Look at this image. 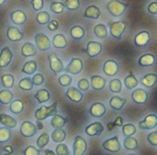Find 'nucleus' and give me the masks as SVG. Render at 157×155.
Masks as SVG:
<instances>
[{
  "mask_svg": "<svg viewBox=\"0 0 157 155\" xmlns=\"http://www.w3.org/2000/svg\"><path fill=\"white\" fill-rule=\"evenodd\" d=\"M56 113H57V102L55 101L51 107L41 106L39 109H37L35 112V118L37 120L41 121L51 116L56 115Z\"/></svg>",
  "mask_w": 157,
  "mask_h": 155,
  "instance_id": "nucleus-1",
  "label": "nucleus"
},
{
  "mask_svg": "<svg viewBox=\"0 0 157 155\" xmlns=\"http://www.w3.org/2000/svg\"><path fill=\"white\" fill-rule=\"evenodd\" d=\"M128 4H124L119 0H111L108 3V10L114 17L121 16L128 7Z\"/></svg>",
  "mask_w": 157,
  "mask_h": 155,
  "instance_id": "nucleus-2",
  "label": "nucleus"
},
{
  "mask_svg": "<svg viewBox=\"0 0 157 155\" xmlns=\"http://www.w3.org/2000/svg\"><path fill=\"white\" fill-rule=\"evenodd\" d=\"M110 28V34L112 37L120 40L121 38V35L125 31V28L127 27L126 23L123 21H117V22H111L109 24Z\"/></svg>",
  "mask_w": 157,
  "mask_h": 155,
  "instance_id": "nucleus-3",
  "label": "nucleus"
},
{
  "mask_svg": "<svg viewBox=\"0 0 157 155\" xmlns=\"http://www.w3.org/2000/svg\"><path fill=\"white\" fill-rule=\"evenodd\" d=\"M35 43L40 51H47L51 48V40L43 33H39L35 36Z\"/></svg>",
  "mask_w": 157,
  "mask_h": 155,
  "instance_id": "nucleus-4",
  "label": "nucleus"
},
{
  "mask_svg": "<svg viewBox=\"0 0 157 155\" xmlns=\"http://www.w3.org/2000/svg\"><path fill=\"white\" fill-rule=\"evenodd\" d=\"M82 70H83V62L78 58L72 59L70 63L63 69V71L72 74H78L79 73H81Z\"/></svg>",
  "mask_w": 157,
  "mask_h": 155,
  "instance_id": "nucleus-5",
  "label": "nucleus"
},
{
  "mask_svg": "<svg viewBox=\"0 0 157 155\" xmlns=\"http://www.w3.org/2000/svg\"><path fill=\"white\" fill-rule=\"evenodd\" d=\"M87 148L86 142L81 136H76L73 145L74 155H84Z\"/></svg>",
  "mask_w": 157,
  "mask_h": 155,
  "instance_id": "nucleus-6",
  "label": "nucleus"
},
{
  "mask_svg": "<svg viewBox=\"0 0 157 155\" xmlns=\"http://www.w3.org/2000/svg\"><path fill=\"white\" fill-rule=\"evenodd\" d=\"M102 146L106 151L110 152V153H118L121 150V143L117 136L104 142Z\"/></svg>",
  "mask_w": 157,
  "mask_h": 155,
  "instance_id": "nucleus-7",
  "label": "nucleus"
},
{
  "mask_svg": "<svg viewBox=\"0 0 157 155\" xmlns=\"http://www.w3.org/2000/svg\"><path fill=\"white\" fill-rule=\"evenodd\" d=\"M49 61H50V68L54 74H58L59 73L63 71L64 68H63V62L55 54L49 55Z\"/></svg>",
  "mask_w": 157,
  "mask_h": 155,
  "instance_id": "nucleus-8",
  "label": "nucleus"
},
{
  "mask_svg": "<svg viewBox=\"0 0 157 155\" xmlns=\"http://www.w3.org/2000/svg\"><path fill=\"white\" fill-rule=\"evenodd\" d=\"M36 131L37 127L29 121H24L20 126V132L24 137H32L36 134Z\"/></svg>",
  "mask_w": 157,
  "mask_h": 155,
  "instance_id": "nucleus-9",
  "label": "nucleus"
},
{
  "mask_svg": "<svg viewBox=\"0 0 157 155\" xmlns=\"http://www.w3.org/2000/svg\"><path fill=\"white\" fill-rule=\"evenodd\" d=\"M157 126V117L155 115H148L143 121L139 122V127L142 130H152Z\"/></svg>",
  "mask_w": 157,
  "mask_h": 155,
  "instance_id": "nucleus-10",
  "label": "nucleus"
},
{
  "mask_svg": "<svg viewBox=\"0 0 157 155\" xmlns=\"http://www.w3.org/2000/svg\"><path fill=\"white\" fill-rule=\"evenodd\" d=\"M103 71L108 76H114L119 72V64L113 60H109L104 63Z\"/></svg>",
  "mask_w": 157,
  "mask_h": 155,
  "instance_id": "nucleus-11",
  "label": "nucleus"
},
{
  "mask_svg": "<svg viewBox=\"0 0 157 155\" xmlns=\"http://www.w3.org/2000/svg\"><path fill=\"white\" fill-rule=\"evenodd\" d=\"M132 100L137 104H144L148 99V94L143 88H137L132 94Z\"/></svg>",
  "mask_w": 157,
  "mask_h": 155,
  "instance_id": "nucleus-12",
  "label": "nucleus"
},
{
  "mask_svg": "<svg viewBox=\"0 0 157 155\" xmlns=\"http://www.w3.org/2000/svg\"><path fill=\"white\" fill-rule=\"evenodd\" d=\"M104 130V127L100 122H94L86 128V133L88 136H99Z\"/></svg>",
  "mask_w": 157,
  "mask_h": 155,
  "instance_id": "nucleus-13",
  "label": "nucleus"
},
{
  "mask_svg": "<svg viewBox=\"0 0 157 155\" xmlns=\"http://www.w3.org/2000/svg\"><path fill=\"white\" fill-rule=\"evenodd\" d=\"M86 52L88 56L90 57H96L98 56L101 51H102V45L99 42L97 41H89L86 45Z\"/></svg>",
  "mask_w": 157,
  "mask_h": 155,
  "instance_id": "nucleus-14",
  "label": "nucleus"
},
{
  "mask_svg": "<svg viewBox=\"0 0 157 155\" xmlns=\"http://www.w3.org/2000/svg\"><path fill=\"white\" fill-rule=\"evenodd\" d=\"M13 57V53L9 50L8 47H5L2 49L0 53V67H6Z\"/></svg>",
  "mask_w": 157,
  "mask_h": 155,
  "instance_id": "nucleus-15",
  "label": "nucleus"
},
{
  "mask_svg": "<svg viewBox=\"0 0 157 155\" xmlns=\"http://www.w3.org/2000/svg\"><path fill=\"white\" fill-rule=\"evenodd\" d=\"M6 36L10 41H19L23 39V33L16 27H9L6 31Z\"/></svg>",
  "mask_w": 157,
  "mask_h": 155,
  "instance_id": "nucleus-16",
  "label": "nucleus"
},
{
  "mask_svg": "<svg viewBox=\"0 0 157 155\" xmlns=\"http://www.w3.org/2000/svg\"><path fill=\"white\" fill-rule=\"evenodd\" d=\"M66 96L69 99H71L72 101L76 102V103H79L83 99V94L81 93V91L74 86H70L67 89Z\"/></svg>",
  "mask_w": 157,
  "mask_h": 155,
  "instance_id": "nucleus-17",
  "label": "nucleus"
},
{
  "mask_svg": "<svg viewBox=\"0 0 157 155\" xmlns=\"http://www.w3.org/2000/svg\"><path fill=\"white\" fill-rule=\"evenodd\" d=\"M11 20L17 25H22L27 20V15L22 10H15L11 14Z\"/></svg>",
  "mask_w": 157,
  "mask_h": 155,
  "instance_id": "nucleus-18",
  "label": "nucleus"
},
{
  "mask_svg": "<svg viewBox=\"0 0 157 155\" xmlns=\"http://www.w3.org/2000/svg\"><path fill=\"white\" fill-rule=\"evenodd\" d=\"M37 46L30 42H26L21 48V54L24 57H29V56H35L37 54Z\"/></svg>",
  "mask_w": 157,
  "mask_h": 155,
  "instance_id": "nucleus-19",
  "label": "nucleus"
},
{
  "mask_svg": "<svg viewBox=\"0 0 157 155\" xmlns=\"http://www.w3.org/2000/svg\"><path fill=\"white\" fill-rule=\"evenodd\" d=\"M90 114L95 118H100L106 113V108L102 103H95L89 109Z\"/></svg>",
  "mask_w": 157,
  "mask_h": 155,
  "instance_id": "nucleus-20",
  "label": "nucleus"
},
{
  "mask_svg": "<svg viewBox=\"0 0 157 155\" xmlns=\"http://www.w3.org/2000/svg\"><path fill=\"white\" fill-rule=\"evenodd\" d=\"M0 123L8 129H13L17 126V120L6 114H0Z\"/></svg>",
  "mask_w": 157,
  "mask_h": 155,
  "instance_id": "nucleus-21",
  "label": "nucleus"
},
{
  "mask_svg": "<svg viewBox=\"0 0 157 155\" xmlns=\"http://www.w3.org/2000/svg\"><path fill=\"white\" fill-rule=\"evenodd\" d=\"M150 40V34L147 31H142L136 35L134 39V42L137 46H144Z\"/></svg>",
  "mask_w": 157,
  "mask_h": 155,
  "instance_id": "nucleus-22",
  "label": "nucleus"
},
{
  "mask_svg": "<svg viewBox=\"0 0 157 155\" xmlns=\"http://www.w3.org/2000/svg\"><path fill=\"white\" fill-rule=\"evenodd\" d=\"M106 85V80L98 75L91 76V86L95 90H101Z\"/></svg>",
  "mask_w": 157,
  "mask_h": 155,
  "instance_id": "nucleus-23",
  "label": "nucleus"
},
{
  "mask_svg": "<svg viewBox=\"0 0 157 155\" xmlns=\"http://www.w3.org/2000/svg\"><path fill=\"white\" fill-rule=\"evenodd\" d=\"M69 121L68 119H65L60 115H54L53 118L52 119V121H51V125L52 128L54 129H62L67 122Z\"/></svg>",
  "mask_w": 157,
  "mask_h": 155,
  "instance_id": "nucleus-24",
  "label": "nucleus"
},
{
  "mask_svg": "<svg viewBox=\"0 0 157 155\" xmlns=\"http://www.w3.org/2000/svg\"><path fill=\"white\" fill-rule=\"evenodd\" d=\"M126 102H127L126 99L121 98V97H120V96H114L110 99L109 105H110V107H111L113 109H115V110H121V109L123 108V106L125 105Z\"/></svg>",
  "mask_w": 157,
  "mask_h": 155,
  "instance_id": "nucleus-25",
  "label": "nucleus"
},
{
  "mask_svg": "<svg viewBox=\"0 0 157 155\" xmlns=\"http://www.w3.org/2000/svg\"><path fill=\"white\" fill-rule=\"evenodd\" d=\"M52 45L55 48H59V49L65 48L67 45V40H66V38L64 37V35L56 34L52 39Z\"/></svg>",
  "mask_w": 157,
  "mask_h": 155,
  "instance_id": "nucleus-26",
  "label": "nucleus"
},
{
  "mask_svg": "<svg viewBox=\"0 0 157 155\" xmlns=\"http://www.w3.org/2000/svg\"><path fill=\"white\" fill-rule=\"evenodd\" d=\"M141 82L146 87H153L156 84L157 75L155 74H147L142 78Z\"/></svg>",
  "mask_w": 157,
  "mask_h": 155,
  "instance_id": "nucleus-27",
  "label": "nucleus"
},
{
  "mask_svg": "<svg viewBox=\"0 0 157 155\" xmlns=\"http://www.w3.org/2000/svg\"><path fill=\"white\" fill-rule=\"evenodd\" d=\"M100 14H101V12H100V10H99V8L98 6H88L86 9L84 16L86 17L98 19L99 17Z\"/></svg>",
  "mask_w": 157,
  "mask_h": 155,
  "instance_id": "nucleus-28",
  "label": "nucleus"
},
{
  "mask_svg": "<svg viewBox=\"0 0 157 155\" xmlns=\"http://www.w3.org/2000/svg\"><path fill=\"white\" fill-rule=\"evenodd\" d=\"M65 138H66V133L62 129H55L52 134V140L57 143H61L65 140Z\"/></svg>",
  "mask_w": 157,
  "mask_h": 155,
  "instance_id": "nucleus-29",
  "label": "nucleus"
},
{
  "mask_svg": "<svg viewBox=\"0 0 157 155\" xmlns=\"http://www.w3.org/2000/svg\"><path fill=\"white\" fill-rule=\"evenodd\" d=\"M155 56L151 53H147L143 55L140 59H139V64L141 66H151L155 63Z\"/></svg>",
  "mask_w": 157,
  "mask_h": 155,
  "instance_id": "nucleus-30",
  "label": "nucleus"
},
{
  "mask_svg": "<svg viewBox=\"0 0 157 155\" xmlns=\"http://www.w3.org/2000/svg\"><path fill=\"white\" fill-rule=\"evenodd\" d=\"M35 97H36V99L38 100V102L40 104L45 103V102L50 100V93L46 89H40V90L37 91V93L35 95Z\"/></svg>",
  "mask_w": 157,
  "mask_h": 155,
  "instance_id": "nucleus-31",
  "label": "nucleus"
},
{
  "mask_svg": "<svg viewBox=\"0 0 157 155\" xmlns=\"http://www.w3.org/2000/svg\"><path fill=\"white\" fill-rule=\"evenodd\" d=\"M123 145L127 150H130V151H134V150L138 149V142L135 138H133L132 136L126 137V139L124 140Z\"/></svg>",
  "mask_w": 157,
  "mask_h": 155,
  "instance_id": "nucleus-32",
  "label": "nucleus"
},
{
  "mask_svg": "<svg viewBox=\"0 0 157 155\" xmlns=\"http://www.w3.org/2000/svg\"><path fill=\"white\" fill-rule=\"evenodd\" d=\"M36 69H37L36 61H29L24 64V66L22 68V73L27 74H32L35 73Z\"/></svg>",
  "mask_w": 157,
  "mask_h": 155,
  "instance_id": "nucleus-33",
  "label": "nucleus"
},
{
  "mask_svg": "<svg viewBox=\"0 0 157 155\" xmlns=\"http://www.w3.org/2000/svg\"><path fill=\"white\" fill-rule=\"evenodd\" d=\"M124 84H125V85H126V87H127L128 89L132 90V89L135 88V87L138 85L139 83H138V80L136 79V77H135L132 74H131L130 75H128V76L125 77V79H124Z\"/></svg>",
  "mask_w": 157,
  "mask_h": 155,
  "instance_id": "nucleus-34",
  "label": "nucleus"
},
{
  "mask_svg": "<svg viewBox=\"0 0 157 155\" xmlns=\"http://www.w3.org/2000/svg\"><path fill=\"white\" fill-rule=\"evenodd\" d=\"M23 108H24V104H23L22 101H20V100H14V101L11 102L9 109L14 114H19V113L22 112Z\"/></svg>",
  "mask_w": 157,
  "mask_h": 155,
  "instance_id": "nucleus-35",
  "label": "nucleus"
},
{
  "mask_svg": "<svg viewBox=\"0 0 157 155\" xmlns=\"http://www.w3.org/2000/svg\"><path fill=\"white\" fill-rule=\"evenodd\" d=\"M13 95L9 90H2L0 91V103L4 105H7L12 102Z\"/></svg>",
  "mask_w": 157,
  "mask_h": 155,
  "instance_id": "nucleus-36",
  "label": "nucleus"
},
{
  "mask_svg": "<svg viewBox=\"0 0 157 155\" xmlns=\"http://www.w3.org/2000/svg\"><path fill=\"white\" fill-rule=\"evenodd\" d=\"M71 36L75 40H81L85 36V30L80 26H75L70 30Z\"/></svg>",
  "mask_w": 157,
  "mask_h": 155,
  "instance_id": "nucleus-37",
  "label": "nucleus"
},
{
  "mask_svg": "<svg viewBox=\"0 0 157 155\" xmlns=\"http://www.w3.org/2000/svg\"><path fill=\"white\" fill-rule=\"evenodd\" d=\"M94 32H95L96 36L98 38H100V39H104V38H106L108 36L107 28L103 24H98L94 28Z\"/></svg>",
  "mask_w": 157,
  "mask_h": 155,
  "instance_id": "nucleus-38",
  "label": "nucleus"
},
{
  "mask_svg": "<svg viewBox=\"0 0 157 155\" xmlns=\"http://www.w3.org/2000/svg\"><path fill=\"white\" fill-rule=\"evenodd\" d=\"M50 141V136L48 133H42L37 140V146L40 149V152H42L43 148L49 143Z\"/></svg>",
  "mask_w": 157,
  "mask_h": 155,
  "instance_id": "nucleus-39",
  "label": "nucleus"
},
{
  "mask_svg": "<svg viewBox=\"0 0 157 155\" xmlns=\"http://www.w3.org/2000/svg\"><path fill=\"white\" fill-rule=\"evenodd\" d=\"M18 86L20 89L25 90V91H29L31 90L33 87V83H32V79L27 77V78H23L22 80L19 81L18 83Z\"/></svg>",
  "mask_w": 157,
  "mask_h": 155,
  "instance_id": "nucleus-40",
  "label": "nucleus"
},
{
  "mask_svg": "<svg viewBox=\"0 0 157 155\" xmlns=\"http://www.w3.org/2000/svg\"><path fill=\"white\" fill-rule=\"evenodd\" d=\"M109 89L113 93H121L122 89L121 81L119 79H113L109 83Z\"/></svg>",
  "mask_w": 157,
  "mask_h": 155,
  "instance_id": "nucleus-41",
  "label": "nucleus"
},
{
  "mask_svg": "<svg viewBox=\"0 0 157 155\" xmlns=\"http://www.w3.org/2000/svg\"><path fill=\"white\" fill-rule=\"evenodd\" d=\"M36 19H37L39 24L44 25V24L49 23V21H50V15L46 11H40V12H39L37 14Z\"/></svg>",
  "mask_w": 157,
  "mask_h": 155,
  "instance_id": "nucleus-42",
  "label": "nucleus"
},
{
  "mask_svg": "<svg viewBox=\"0 0 157 155\" xmlns=\"http://www.w3.org/2000/svg\"><path fill=\"white\" fill-rule=\"evenodd\" d=\"M122 132L125 137H131L136 133V127L132 124H126L122 126Z\"/></svg>",
  "mask_w": 157,
  "mask_h": 155,
  "instance_id": "nucleus-43",
  "label": "nucleus"
},
{
  "mask_svg": "<svg viewBox=\"0 0 157 155\" xmlns=\"http://www.w3.org/2000/svg\"><path fill=\"white\" fill-rule=\"evenodd\" d=\"M1 80L6 88H11L14 85V76L12 74H5L1 77Z\"/></svg>",
  "mask_w": 157,
  "mask_h": 155,
  "instance_id": "nucleus-44",
  "label": "nucleus"
},
{
  "mask_svg": "<svg viewBox=\"0 0 157 155\" xmlns=\"http://www.w3.org/2000/svg\"><path fill=\"white\" fill-rule=\"evenodd\" d=\"M63 4L69 10H76L80 6L79 0H63Z\"/></svg>",
  "mask_w": 157,
  "mask_h": 155,
  "instance_id": "nucleus-45",
  "label": "nucleus"
},
{
  "mask_svg": "<svg viewBox=\"0 0 157 155\" xmlns=\"http://www.w3.org/2000/svg\"><path fill=\"white\" fill-rule=\"evenodd\" d=\"M11 132L6 127L0 128V142H6L10 139Z\"/></svg>",
  "mask_w": 157,
  "mask_h": 155,
  "instance_id": "nucleus-46",
  "label": "nucleus"
},
{
  "mask_svg": "<svg viewBox=\"0 0 157 155\" xmlns=\"http://www.w3.org/2000/svg\"><path fill=\"white\" fill-rule=\"evenodd\" d=\"M50 8L52 12L56 14H60L64 10V6L61 2H52L50 5Z\"/></svg>",
  "mask_w": 157,
  "mask_h": 155,
  "instance_id": "nucleus-47",
  "label": "nucleus"
},
{
  "mask_svg": "<svg viewBox=\"0 0 157 155\" xmlns=\"http://www.w3.org/2000/svg\"><path fill=\"white\" fill-rule=\"evenodd\" d=\"M56 155H70V151L65 144L59 143L56 147Z\"/></svg>",
  "mask_w": 157,
  "mask_h": 155,
  "instance_id": "nucleus-48",
  "label": "nucleus"
},
{
  "mask_svg": "<svg viewBox=\"0 0 157 155\" xmlns=\"http://www.w3.org/2000/svg\"><path fill=\"white\" fill-rule=\"evenodd\" d=\"M59 83L63 86H68L72 83V77L70 75L64 74H63V75H61L59 77Z\"/></svg>",
  "mask_w": 157,
  "mask_h": 155,
  "instance_id": "nucleus-49",
  "label": "nucleus"
},
{
  "mask_svg": "<svg viewBox=\"0 0 157 155\" xmlns=\"http://www.w3.org/2000/svg\"><path fill=\"white\" fill-rule=\"evenodd\" d=\"M40 150H38L34 146H28L23 152L24 155H40Z\"/></svg>",
  "mask_w": 157,
  "mask_h": 155,
  "instance_id": "nucleus-50",
  "label": "nucleus"
},
{
  "mask_svg": "<svg viewBox=\"0 0 157 155\" xmlns=\"http://www.w3.org/2000/svg\"><path fill=\"white\" fill-rule=\"evenodd\" d=\"M89 86H90V84H89V82L86 79L79 80V82H78V88H79V90L86 91V90H88Z\"/></svg>",
  "mask_w": 157,
  "mask_h": 155,
  "instance_id": "nucleus-51",
  "label": "nucleus"
},
{
  "mask_svg": "<svg viewBox=\"0 0 157 155\" xmlns=\"http://www.w3.org/2000/svg\"><path fill=\"white\" fill-rule=\"evenodd\" d=\"M147 140L149 142V143L153 146H157V131H154V132H151L148 137H147Z\"/></svg>",
  "mask_w": 157,
  "mask_h": 155,
  "instance_id": "nucleus-52",
  "label": "nucleus"
},
{
  "mask_svg": "<svg viewBox=\"0 0 157 155\" xmlns=\"http://www.w3.org/2000/svg\"><path fill=\"white\" fill-rule=\"evenodd\" d=\"M31 5L34 10L40 11L43 7V0H31Z\"/></svg>",
  "mask_w": 157,
  "mask_h": 155,
  "instance_id": "nucleus-53",
  "label": "nucleus"
},
{
  "mask_svg": "<svg viewBox=\"0 0 157 155\" xmlns=\"http://www.w3.org/2000/svg\"><path fill=\"white\" fill-rule=\"evenodd\" d=\"M43 81H44V77L40 74H37L32 78V83L33 85H40L43 83Z\"/></svg>",
  "mask_w": 157,
  "mask_h": 155,
  "instance_id": "nucleus-54",
  "label": "nucleus"
},
{
  "mask_svg": "<svg viewBox=\"0 0 157 155\" xmlns=\"http://www.w3.org/2000/svg\"><path fill=\"white\" fill-rule=\"evenodd\" d=\"M148 11H149V13H151L153 15L157 14V2H153L149 5Z\"/></svg>",
  "mask_w": 157,
  "mask_h": 155,
  "instance_id": "nucleus-55",
  "label": "nucleus"
},
{
  "mask_svg": "<svg viewBox=\"0 0 157 155\" xmlns=\"http://www.w3.org/2000/svg\"><path fill=\"white\" fill-rule=\"evenodd\" d=\"M48 28L51 30H56L58 28V22L56 20H52L49 24H48Z\"/></svg>",
  "mask_w": 157,
  "mask_h": 155,
  "instance_id": "nucleus-56",
  "label": "nucleus"
},
{
  "mask_svg": "<svg viewBox=\"0 0 157 155\" xmlns=\"http://www.w3.org/2000/svg\"><path fill=\"white\" fill-rule=\"evenodd\" d=\"M114 125L122 127V126H123V125H122V118H121V117H118L117 119H116V121L114 122Z\"/></svg>",
  "mask_w": 157,
  "mask_h": 155,
  "instance_id": "nucleus-57",
  "label": "nucleus"
},
{
  "mask_svg": "<svg viewBox=\"0 0 157 155\" xmlns=\"http://www.w3.org/2000/svg\"><path fill=\"white\" fill-rule=\"evenodd\" d=\"M42 152L45 153V155H56L52 151H51V150H42Z\"/></svg>",
  "mask_w": 157,
  "mask_h": 155,
  "instance_id": "nucleus-58",
  "label": "nucleus"
},
{
  "mask_svg": "<svg viewBox=\"0 0 157 155\" xmlns=\"http://www.w3.org/2000/svg\"><path fill=\"white\" fill-rule=\"evenodd\" d=\"M4 150H5L6 152H7L8 153H13V149H12L10 146H6V147L4 148Z\"/></svg>",
  "mask_w": 157,
  "mask_h": 155,
  "instance_id": "nucleus-59",
  "label": "nucleus"
},
{
  "mask_svg": "<svg viewBox=\"0 0 157 155\" xmlns=\"http://www.w3.org/2000/svg\"><path fill=\"white\" fill-rule=\"evenodd\" d=\"M38 125H39L38 129H39V130H41V129H42V125H41L40 123H38Z\"/></svg>",
  "mask_w": 157,
  "mask_h": 155,
  "instance_id": "nucleus-60",
  "label": "nucleus"
},
{
  "mask_svg": "<svg viewBox=\"0 0 157 155\" xmlns=\"http://www.w3.org/2000/svg\"><path fill=\"white\" fill-rule=\"evenodd\" d=\"M6 2V0H0V5H3Z\"/></svg>",
  "mask_w": 157,
  "mask_h": 155,
  "instance_id": "nucleus-61",
  "label": "nucleus"
},
{
  "mask_svg": "<svg viewBox=\"0 0 157 155\" xmlns=\"http://www.w3.org/2000/svg\"><path fill=\"white\" fill-rule=\"evenodd\" d=\"M4 155H10V153H6V154H4Z\"/></svg>",
  "mask_w": 157,
  "mask_h": 155,
  "instance_id": "nucleus-62",
  "label": "nucleus"
},
{
  "mask_svg": "<svg viewBox=\"0 0 157 155\" xmlns=\"http://www.w3.org/2000/svg\"><path fill=\"white\" fill-rule=\"evenodd\" d=\"M128 155H135V154H128Z\"/></svg>",
  "mask_w": 157,
  "mask_h": 155,
  "instance_id": "nucleus-63",
  "label": "nucleus"
},
{
  "mask_svg": "<svg viewBox=\"0 0 157 155\" xmlns=\"http://www.w3.org/2000/svg\"><path fill=\"white\" fill-rule=\"evenodd\" d=\"M156 1H157V0H156Z\"/></svg>",
  "mask_w": 157,
  "mask_h": 155,
  "instance_id": "nucleus-64",
  "label": "nucleus"
}]
</instances>
